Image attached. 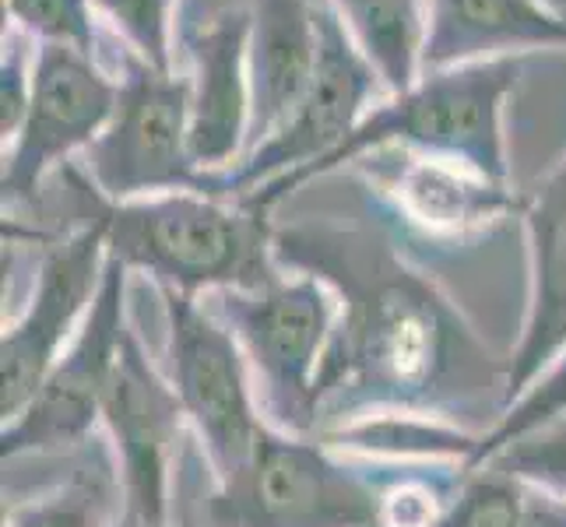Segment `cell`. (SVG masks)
Masks as SVG:
<instances>
[{
	"instance_id": "obj_1",
	"label": "cell",
	"mask_w": 566,
	"mask_h": 527,
	"mask_svg": "<svg viewBox=\"0 0 566 527\" xmlns=\"http://www.w3.org/2000/svg\"><path fill=\"white\" fill-rule=\"evenodd\" d=\"M275 257L338 296V324L314 383L317 422L366 408L451 415L490 394L506 408L511 362L493 359L458 306L374 229L285 225L275 229Z\"/></svg>"
},
{
	"instance_id": "obj_2",
	"label": "cell",
	"mask_w": 566,
	"mask_h": 527,
	"mask_svg": "<svg viewBox=\"0 0 566 527\" xmlns=\"http://www.w3.org/2000/svg\"><path fill=\"white\" fill-rule=\"evenodd\" d=\"M106 222L109 257L193 299L201 292L261 288L282 278L268 214L240 201L172 190L127 204L106 201Z\"/></svg>"
},
{
	"instance_id": "obj_3",
	"label": "cell",
	"mask_w": 566,
	"mask_h": 527,
	"mask_svg": "<svg viewBox=\"0 0 566 527\" xmlns=\"http://www.w3.org/2000/svg\"><path fill=\"white\" fill-rule=\"evenodd\" d=\"M524 56H493L458 67L422 71V77L369 109L342 148L310 172V180L335 172L377 148H408L458 162L493 183H506L503 106L521 82Z\"/></svg>"
},
{
	"instance_id": "obj_4",
	"label": "cell",
	"mask_w": 566,
	"mask_h": 527,
	"mask_svg": "<svg viewBox=\"0 0 566 527\" xmlns=\"http://www.w3.org/2000/svg\"><path fill=\"white\" fill-rule=\"evenodd\" d=\"M82 155L88 183L109 204L208 190L190 155V74L159 71L116 46V106Z\"/></svg>"
},
{
	"instance_id": "obj_5",
	"label": "cell",
	"mask_w": 566,
	"mask_h": 527,
	"mask_svg": "<svg viewBox=\"0 0 566 527\" xmlns=\"http://www.w3.org/2000/svg\"><path fill=\"white\" fill-rule=\"evenodd\" d=\"M205 527H384V499L321 443L264 425L208 496Z\"/></svg>"
},
{
	"instance_id": "obj_6",
	"label": "cell",
	"mask_w": 566,
	"mask_h": 527,
	"mask_svg": "<svg viewBox=\"0 0 566 527\" xmlns=\"http://www.w3.org/2000/svg\"><path fill=\"white\" fill-rule=\"evenodd\" d=\"M211 296V314L237 335L279 429L310 433L317 425L314 383L338 324L331 285L314 275H282L261 288H219Z\"/></svg>"
},
{
	"instance_id": "obj_7",
	"label": "cell",
	"mask_w": 566,
	"mask_h": 527,
	"mask_svg": "<svg viewBox=\"0 0 566 527\" xmlns=\"http://www.w3.org/2000/svg\"><path fill=\"white\" fill-rule=\"evenodd\" d=\"M159 292L169 324V383L205 443L214 482H222L250 457L268 425L250 394L247 356L237 335L193 296Z\"/></svg>"
},
{
	"instance_id": "obj_8",
	"label": "cell",
	"mask_w": 566,
	"mask_h": 527,
	"mask_svg": "<svg viewBox=\"0 0 566 527\" xmlns=\"http://www.w3.org/2000/svg\"><path fill=\"white\" fill-rule=\"evenodd\" d=\"M106 198L88 222L64 240H53L35 271L25 314L0 338V415L14 419L32 401L53 362L82 330L106 278Z\"/></svg>"
},
{
	"instance_id": "obj_9",
	"label": "cell",
	"mask_w": 566,
	"mask_h": 527,
	"mask_svg": "<svg viewBox=\"0 0 566 527\" xmlns=\"http://www.w3.org/2000/svg\"><path fill=\"white\" fill-rule=\"evenodd\" d=\"M127 267L109 257L106 278L82 330L53 362L32 401L0 429L4 461L22 454H46L88 443L95 419H103V398L113 380L127 335Z\"/></svg>"
},
{
	"instance_id": "obj_10",
	"label": "cell",
	"mask_w": 566,
	"mask_h": 527,
	"mask_svg": "<svg viewBox=\"0 0 566 527\" xmlns=\"http://www.w3.org/2000/svg\"><path fill=\"white\" fill-rule=\"evenodd\" d=\"M113 106L116 74L103 61L71 46H39L29 116L18 138L4 145V172H0L4 208L32 204L46 172L99 138Z\"/></svg>"
},
{
	"instance_id": "obj_11",
	"label": "cell",
	"mask_w": 566,
	"mask_h": 527,
	"mask_svg": "<svg viewBox=\"0 0 566 527\" xmlns=\"http://www.w3.org/2000/svg\"><path fill=\"white\" fill-rule=\"evenodd\" d=\"M184 419L187 412L177 387L159 377L134 327H127L120 359L103 398V422L120 464L127 520L169 527V478L177 464Z\"/></svg>"
},
{
	"instance_id": "obj_12",
	"label": "cell",
	"mask_w": 566,
	"mask_h": 527,
	"mask_svg": "<svg viewBox=\"0 0 566 527\" xmlns=\"http://www.w3.org/2000/svg\"><path fill=\"white\" fill-rule=\"evenodd\" d=\"M177 39L190 61V155L205 176H219L243 159L250 138V11L180 22Z\"/></svg>"
},
{
	"instance_id": "obj_13",
	"label": "cell",
	"mask_w": 566,
	"mask_h": 527,
	"mask_svg": "<svg viewBox=\"0 0 566 527\" xmlns=\"http://www.w3.org/2000/svg\"><path fill=\"white\" fill-rule=\"evenodd\" d=\"M356 162L366 180L405 214V222L422 229L426 236L461 240L521 211V201L506 190V183H493L433 155L390 145L366 151Z\"/></svg>"
},
{
	"instance_id": "obj_14",
	"label": "cell",
	"mask_w": 566,
	"mask_h": 527,
	"mask_svg": "<svg viewBox=\"0 0 566 527\" xmlns=\"http://www.w3.org/2000/svg\"><path fill=\"white\" fill-rule=\"evenodd\" d=\"M250 138L247 151L275 134L314 85L321 61L317 0H250ZM243 151V155H247Z\"/></svg>"
},
{
	"instance_id": "obj_15",
	"label": "cell",
	"mask_w": 566,
	"mask_h": 527,
	"mask_svg": "<svg viewBox=\"0 0 566 527\" xmlns=\"http://www.w3.org/2000/svg\"><path fill=\"white\" fill-rule=\"evenodd\" d=\"M524 232H528L532 296L524 317L521 345L506 362V404L524 394L545 366L566 348V159L521 201Z\"/></svg>"
},
{
	"instance_id": "obj_16",
	"label": "cell",
	"mask_w": 566,
	"mask_h": 527,
	"mask_svg": "<svg viewBox=\"0 0 566 527\" xmlns=\"http://www.w3.org/2000/svg\"><path fill=\"white\" fill-rule=\"evenodd\" d=\"M566 50V22L538 0H426L422 71Z\"/></svg>"
},
{
	"instance_id": "obj_17",
	"label": "cell",
	"mask_w": 566,
	"mask_h": 527,
	"mask_svg": "<svg viewBox=\"0 0 566 527\" xmlns=\"http://www.w3.org/2000/svg\"><path fill=\"white\" fill-rule=\"evenodd\" d=\"M327 4L380 74L387 95L419 82L426 46L422 0H327Z\"/></svg>"
},
{
	"instance_id": "obj_18",
	"label": "cell",
	"mask_w": 566,
	"mask_h": 527,
	"mask_svg": "<svg viewBox=\"0 0 566 527\" xmlns=\"http://www.w3.org/2000/svg\"><path fill=\"white\" fill-rule=\"evenodd\" d=\"M116 489L106 464H77V472L56 489L14 503L4 514V527H113V499Z\"/></svg>"
},
{
	"instance_id": "obj_19",
	"label": "cell",
	"mask_w": 566,
	"mask_h": 527,
	"mask_svg": "<svg viewBox=\"0 0 566 527\" xmlns=\"http://www.w3.org/2000/svg\"><path fill=\"white\" fill-rule=\"evenodd\" d=\"M556 419H566V348L542 369L528 387H524V394H517L511 404L503 408V415L496 419V425L490 429V433H482L472 443V451H468L461 461L464 475L479 472V467L496 451H503L506 443H514L524 433L549 425Z\"/></svg>"
},
{
	"instance_id": "obj_20",
	"label": "cell",
	"mask_w": 566,
	"mask_h": 527,
	"mask_svg": "<svg viewBox=\"0 0 566 527\" xmlns=\"http://www.w3.org/2000/svg\"><path fill=\"white\" fill-rule=\"evenodd\" d=\"M4 18L39 46H71L99 61V14L92 0H4Z\"/></svg>"
},
{
	"instance_id": "obj_21",
	"label": "cell",
	"mask_w": 566,
	"mask_h": 527,
	"mask_svg": "<svg viewBox=\"0 0 566 527\" xmlns=\"http://www.w3.org/2000/svg\"><path fill=\"white\" fill-rule=\"evenodd\" d=\"M92 8L120 39V46L138 53L151 67L177 71L172 67L177 0H92Z\"/></svg>"
},
{
	"instance_id": "obj_22",
	"label": "cell",
	"mask_w": 566,
	"mask_h": 527,
	"mask_svg": "<svg viewBox=\"0 0 566 527\" xmlns=\"http://www.w3.org/2000/svg\"><path fill=\"white\" fill-rule=\"evenodd\" d=\"M482 467H493V472L511 475L538 493L566 499V419H556L506 443Z\"/></svg>"
},
{
	"instance_id": "obj_23",
	"label": "cell",
	"mask_w": 566,
	"mask_h": 527,
	"mask_svg": "<svg viewBox=\"0 0 566 527\" xmlns=\"http://www.w3.org/2000/svg\"><path fill=\"white\" fill-rule=\"evenodd\" d=\"M35 53V39H29L22 29L4 25V56H0V138H4V145L18 138L29 116Z\"/></svg>"
},
{
	"instance_id": "obj_24",
	"label": "cell",
	"mask_w": 566,
	"mask_h": 527,
	"mask_svg": "<svg viewBox=\"0 0 566 527\" xmlns=\"http://www.w3.org/2000/svg\"><path fill=\"white\" fill-rule=\"evenodd\" d=\"M433 496L422 489H398L384 499V527H433Z\"/></svg>"
},
{
	"instance_id": "obj_25",
	"label": "cell",
	"mask_w": 566,
	"mask_h": 527,
	"mask_svg": "<svg viewBox=\"0 0 566 527\" xmlns=\"http://www.w3.org/2000/svg\"><path fill=\"white\" fill-rule=\"evenodd\" d=\"M517 527H566V499H556L549 493H532V503L517 520Z\"/></svg>"
},
{
	"instance_id": "obj_26",
	"label": "cell",
	"mask_w": 566,
	"mask_h": 527,
	"mask_svg": "<svg viewBox=\"0 0 566 527\" xmlns=\"http://www.w3.org/2000/svg\"><path fill=\"white\" fill-rule=\"evenodd\" d=\"M538 4L545 8V11H553L559 22H566V0H538Z\"/></svg>"
},
{
	"instance_id": "obj_27",
	"label": "cell",
	"mask_w": 566,
	"mask_h": 527,
	"mask_svg": "<svg viewBox=\"0 0 566 527\" xmlns=\"http://www.w3.org/2000/svg\"><path fill=\"white\" fill-rule=\"evenodd\" d=\"M113 527H145V524H138V520H124V524H113ZM184 527H193V524H184Z\"/></svg>"
}]
</instances>
